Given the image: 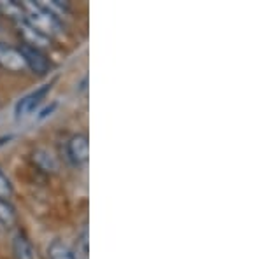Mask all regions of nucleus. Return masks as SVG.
<instances>
[{
	"mask_svg": "<svg viewBox=\"0 0 263 259\" xmlns=\"http://www.w3.org/2000/svg\"><path fill=\"white\" fill-rule=\"evenodd\" d=\"M23 11H25V21L32 28H35L37 32H41L42 35L48 37V39L51 35H54L58 32V28H60V21H58L57 14L53 11H49L44 4L25 2Z\"/></svg>",
	"mask_w": 263,
	"mask_h": 259,
	"instance_id": "f257e3e1",
	"label": "nucleus"
},
{
	"mask_svg": "<svg viewBox=\"0 0 263 259\" xmlns=\"http://www.w3.org/2000/svg\"><path fill=\"white\" fill-rule=\"evenodd\" d=\"M51 88H53V81L48 83V84H42L41 88H37L35 91L28 93V95L21 96V98L16 102V107H14L16 119H25L27 116H30L33 110H35L42 104V100L49 95Z\"/></svg>",
	"mask_w": 263,
	"mask_h": 259,
	"instance_id": "f03ea898",
	"label": "nucleus"
},
{
	"mask_svg": "<svg viewBox=\"0 0 263 259\" xmlns=\"http://www.w3.org/2000/svg\"><path fill=\"white\" fill-rule=\"evenodd\" d=\"M20 54L25 62V67L28 70H32L33 74L37 75H44L48 74L49 69H51V62L49 58L44 54L42 49H37V48H32V46H27V44H21L20 48Z\"/></svg>",
	"mask_w": 263,
	"mask_h": 259,
	"instance_id": "7ed1b4c3",
	"label": "nucleus"
},
{
	"mask_svg": "<svg viewBox=\"0 0 263 259\" xmlns=\"http://www.w3.org/2000/svg\"><path fill=\"white\" fill-rule=\"evenodd\" d=\"M67 156L76 167H83L88 163L90 158V142L88 135L84 133H74L67 140Z\"/></svg>",
	"mask_w": 263,
	"mask_h": 259,
	"instance_id": "20e7f679",
	"label": "nucleus"
},
{
	"mask_svg": "<svg viewBox=\"0 0 263 259\" xmlns=\"http://www.w3.org/2000/svg\"><path fill=\"white\" fill-rule=\"evenodd\" d=\"M0 69L11 72V74H21V72L27 70L18 48H12L6 42H0Z\"/></svg>",
	"mask_w": 263,
	"mask_h": 259,
	"instance_id": "39448f33",
	"label": "nucleus"
},
{
	"mask_svg": "<svg viewBox=\"0 0 263 259\" xmlns=\"http://www.w3.org/2000/svg\"><path fill=\"white\" fill-rule=\"evenodd\" d=\"M20 27V35L23 42L21 44H27V46H32V48H37V49H44L49 46V39L46 35H42L41 32H37L35 28H32L27 21H21L18 23Z\"/></svg>",
	"mask_w": 263,
	"mask_h": 259,
	"instance_id": "423d86ee",
	"label": "nucleus"
},
{
	"mask_svg": "<svg viewBox=\"0 0 263 259\" xmlns=\"http://www.w3.org/2000/svg\"><path fill=\"white\" fill-rule=\"evenodd\" d=\"M12 254L14 259H35V252L23 231H18L12 238Z\"/></svg>",
	"mask_w": 263,
	"mask_h": 259,
	"instance_id": "0eeeda50",
	"label": "nucleus"
},
{
	"mask_svg": "<svg viewBox=\"0 0 263 259\" xmlns=\"http://www.w3.org/2000/svg\"><path fill=\"white\" fill-rule=\"evenodd\" d=\"M48 257L49 259H78L76 252L72 250L69 245L65 244L63 240L57 238L49 244L48 247Z\"/></svg>",
	"mask_w": 263,
	"mask_h": 259,
	"instance_id": "6e6552de",
	"label": "nucleus"
},
{
	"mask_svg": "<svg viewBox=\"0 0 263 259\" xmlns=\"http://www.w3.org/2000/svg\"><path fill=\"white\" fill-rule=\"evenodd\" d=\"M18 221V214H16V207L12 205L9 200H0V228L9 229Z\"/></svg>",
	"mask_w": 263,
	"mask_h": 259,
	"instance_id": "1a4fd4ad",
	"label": "nucleus"
},
{
	"mask_svg": "<svg viewBox=\"0 0 263 259\" xmlns=\"http://www.w3.org/2000/svg\"><path fill=\"white\" fill-rule=\"evenodd\" d=\"M33 161H35L37 167H39L42 172H46V173H53V172H57V168H58L57 161H54V158H53V154H51L49 151H46V149H35V151H33Z\"/></svg>",
	"mask_w": 263,
	"mask_h": 259,
	"instance_id": "9d476101",
	"label": "nucleus"
},
{
	"mask_svg": "<svg viewBox=\"0 0 263 259\" xmlns=\"http://www.w3.org/2000/svg\"><path fill=\"white\" fill-rule=\"evenodd\" d=\"M0 14L6 16V18L16 19L18 23L25 19V11H23V4L12 2V0H7V2H0Z\"/></svg>",
	"mask_w": 263,
	"mask_h": 259,
	"instance_id": "9b49d317",
	"label": "nucleus"
},
{
	"mask_svg": "<svg viewBox=\"0 0 263 259\" xmlns=\"http://www.w3.org/2000/svg\"><path fill=\"white\" fill-rule=\"evenodd\" d=\"M14 193V186L9 177L0 170V200H9Z\"/></svg>",
	"mask_w": 263,
	"mask_h": 259,
	"instance_id": "f8f14e48",
	"label": "nucleus"
},
{
	"mask_svg": "<svg viewBox=\"0 0 263 259\" xmlns=\"http://www.w3.org/2000/svg\"><path fill=\"white\" fill-rule=\"evenodd\" d=\"M54 107H57V104H53V105H51V107H48V109H44V110H42V112H41V116H39L41 119H44L46 116H49V114L54 110Z\"/></svg>",
	"mask_w": 263,
	"mask_h": 259,
	"instance_id": "ddd939ff",
	"label": "nucleus"
}]
</instances>
